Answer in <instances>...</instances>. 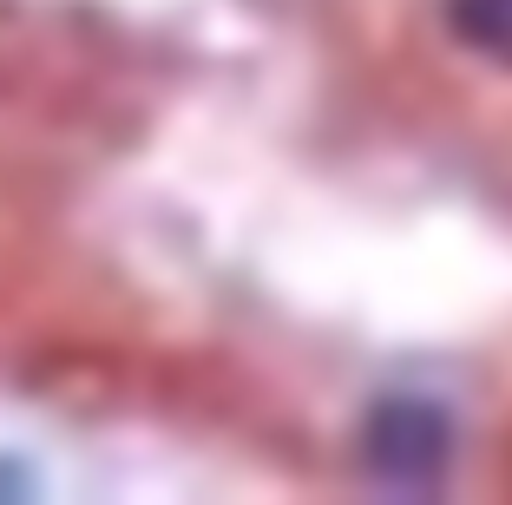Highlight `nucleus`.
Segmentation results:
<instances>
[{"instance_id": "1", "label": "nucleus", "mask_w": 512, "mask_h": 505, "mask_svg": "<svg viewBox=\"0 0 512 505\" xmlns=\"http://www.w3.org/2000/svg\"><path fill=\"white\" fill-rule=\"evenodd\" d=\"M447 446H453V420L427 394H388L362 427V460L388 486H427L447 466Z\"/></svg>"}, {"instance_id": "2", "label": "nucleus", "mask_w": 512, "mask_h": 505, "mask_svg": "<svg viewBox=\"0 0 512 505\" xmlns=\"http://www.w3.org/2000/svg\"><path fill=\"white\" fill-rule=\"evenodd\" d=\"M453 33L473 53L512 66V0H453Z\"/></svg>"}]
</instances>
